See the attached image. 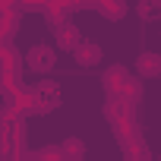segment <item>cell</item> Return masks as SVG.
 Listing matches in <instances>:
<instances>
[{"mask_svg":"<svg viewBox=\"0 0 161 161\" xmlns=\"http://www.w3.org/2000/svg\"><path fill=\"white\" fill-rule=\"evenodd\" d=\"M101 57H104V51H101V44H95V41H82V44L76 47V54H73L76 66H82V69L98 66V63H101Z\"/></svg>","mask_w":161,"mask_h":161,"instance_id":"6","label":"cell"},{"mask_svg":"<svg viewBox=\"0 0 161 161\" xmlns=\"http://www.w3.org/2000/svg\"><path fill=\"white\" fill-rule=\"evenodd\" d=\"M25 66H29L35 76L44 79V76L57 66V47H54V44H44V41L32 44V47L25 51Z\"/></svg>","mask_w":161,"mask_h":161,"instance_id":"1","label":"cell"},{"mask_svg":"<svg viewBox=\"0 0 161 161\" xmlns=\"http://www.w3.org/2000/svg\"><path fill=\"white\" fill-rule=\"evenodd\" d=\"M117 98L123 101V108H130V111H136V108H139V101H142V79H136V76H133L130 82L123 86V92H120Z\"/></svg>","mask_w":161,"mask_h":161,"instance_id":"11","label":"cell"},{"mask_svg":"<svg viewBox=\"0 0 161 161\" xmlns=\"http://www.w3.org/2000/svg\"><path fill=\"white\" fill-rule=\"evenodd\" d=\"M136 13H139L142 22H155L161 16V0H142V3L136 7Z\"/></svg>","mask_w":161,"mask_h":161,"instance_id":"13","label":"cell"},{"mask_svg":"<svg viewBox=\"0 0 161 161\" xmlns=\"http://www.w3.org/2000/svg\"><path fill=\"white\" fill-rule=\"evenodd\" d=\"M32 98L38 101V104H44V101H51V98H60V86L54 82V79H38V82L32 86Z\"/></svg>","mask_w":161,"mask_h":161,"instance_id":"10","label":"cell"},{"mask_svg":"<svg viewBox=\"0 0 161 161\" xmlns=\"http://www.w3.org/2000/svg\"><path fill=\"white\" fill-rule=\"evenodd\" d=\"M60 155H63V161H86V142L79 136H66L60 142Z\"/></svg>","mask_w":161,"mask_h":161,"instance_id":"9","label":"cell"},{"mask_svg":"<svg viewBox=\"0 0 161 161\" xmlns=\"http://www.w3.org/2000/svg\"><path fill=\"white\" fill-rule=\"evenodd\" d=\"M3 92H7V76L0 73V98H3Z\"/></svg>","mask_w":161,"mask_h":161,"instance_id":"16","label":"cell"},{"mask_svg":"<svg viewBox=\"0 0 161 161\" xmlns=\"http://www.w3.org/2000/svg\"><path fill=\"white\" fill-rule=\"evenodd\" d=\"M38 155H41V161H63L60 145H44V148H38Z\"/></svg>","mask_w":161,"mask_h":161,"instance_id":"15","label":"cell"},{"mask_svg":"<svg viewBox=\"0 0 161 161\" xmlns=\"http://www.w3.org/2000/svg\"><path fill=\"white\" fill-rule=\"evenodd\" d=\"M13 111H16V114H19L22 120H29V117H35V114H41V108H38V101H35L32 95H29V98H22V101H19V104H16Z\"/></svg>","mask_w":161,"mask_h":161,"instance_id":"14","label":"cell"},{"mask_svg":"<svg viewBox=\"0 0 161 161\" xmlns=\"http://www.w3.org/2000/svg\"><path fill=\"white\" fill-rule=\"evenodd\" d=\"M133 73H136V79H158L161 76V54L158 51H139Z\"/></svg>","mask_w":161,"mask_h":161,"instance_id":"4","label":"cell"},{"mask_svg":"<svg viewBox=\"0 0 161 161\" xmlns=\"http://www.w3.org/2000/svg\"><path fill=\"white\" fill-rule=\"evenodd\" d=\"M79 44H82V35H79V25H73V19H66L63 25L54 29V47H57V51H69V54H76Z\"/></svg>","mask_w":161,"mask_h":161,"instance_id":"3","label":"cell"},{"mask_svg":"<svg viewBox=\"0 0 161 161\" xmlns=\"http://www.w3.org/2000/svg\"><path fill=\"white\" fill-rule=\"evenodd\" d=\"M41 16L47 19L51 29L63 25V22L73 16V13H69V0H44V3H41Z\"/></svg>","mask_w":161,"mask_h":161,"instance_id":"5","label":"cell"},{"mask_svg":"<svg viewBox=\"0 0 161 161\" xmlns=\"http://www.w3.org/2000/svg\"><path fill=\"white\" fill-rule=\"evenodd\" d=\"M101 114H104V120L111 123V126H117L126 114H136V111H130V108H123V101L117 98V95H108L104 98V104H101Z\"/></svg>","mask_w":161,"mask_h":161,"instance_id":"7","label":"cell"},{"mask_svg":"<svg viewBox=\"0 0 161 161\" xmlns=\"http://www.w3.org/2000/svg\"><path fill=\"white\" fill-rule=\"evenodd\" d=\"M22 123H25V120H22V117H19L13 108H7V104L0 108V136H7V139H10V136H13V133H16Z\"/></svg>","mask_w":161,"mask_h":161,"instance_id":"12","label":"cell"},{"mask_svg":"<svg viewBox=\"0 0 161 161\" xmlns=\"http://www.w3.org/2000/svg\"><path fill=\"white\" fill-rule=\"evenodd\" d=\"M95 13H101L108 22H120L126 13H130V7L123 3V0H98V7H95Z\"/></svg>","mask_w":161,"mask_h":161,"instance_id":"8","label":"cell"},{"mask_svg":"<svg viewBox=\"0 0 161 161\" xmlns=\"http://www.w3.org/2000/svg\"><path fill=\"white\" fill-rule=\"evenodd\" d=\"M130 79H133V73H130L123 63H111V66H104V73H101V86H104L108 95H120Z\"/></svg>","mask_w":161,"mask_h":161,"instance_id":"2","label":"cell"}]
</instances>
